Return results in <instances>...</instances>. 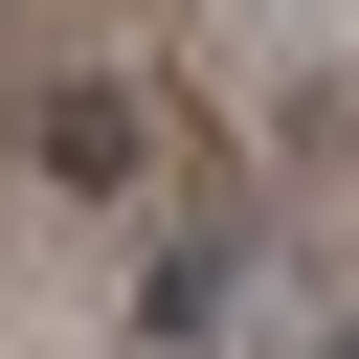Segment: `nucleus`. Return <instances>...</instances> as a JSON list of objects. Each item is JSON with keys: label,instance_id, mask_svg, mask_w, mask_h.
<instances>
[{"label": "nucleus", "instance_id": "f257e3e1", "mask_svg": "<svg viewBox=\"0 0 359 359\" xmlns=\"http://www.w3.org/2000/svg\"><path fill=\"white\" fill-rule=\"evenodd\" d=\"M45 180L112 202V180H135V90H45Z\"/></svg>", "mask_w": 359, "mask_h": 359}, {"label": "nucleus", "instance_id": "f03ea898", "mask_svg": "<svg viewBox=\"0 0 359 359\" xmlns=\"http://www.w3.org/2000/svg\"><path fill=\"white\" fill-rule=\"evenodd\" d=\"M135 314H157V337H180V359H202V337H224V314H247V269H224V247H202V224H180V247H157V269H135Z\"/></svg>", "mask_w": 359, "mask_h": 359}]
</instances>
